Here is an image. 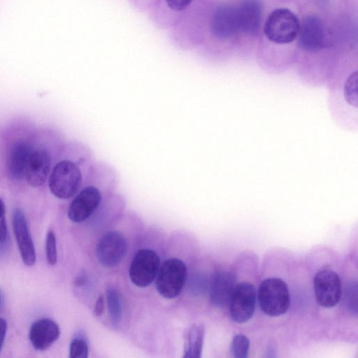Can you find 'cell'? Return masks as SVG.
Here are the masks:
<instances>
[{"instance_id":"6","label":"cell","mask_w":358,"mask_h":358,"mask_svg":"<svg viewBox=\"0 0 358 358\" xmlns=\"http://www.w3.org/2000/svg\"><path fill=\"white\" fill-rule=\"evenodd\" d=\"M257 301V290L253 285L243 282L236 285L229 301L232 320L238 323L248 321L253 315Z\"/></svg>"},{"instance_id":"18","label":"cell","mask_w":358,"mask_h":358,"mask_svg":"<svg viewBox=\"0 0 358 358\" xmlns=\"http://www.w3.org/2000/svg\"><path fill=\"white\" fill-rule=\"evenodd\" d=\"M106 301L110 320L114 325H117L122 316V306L120 293L113 288L106 291Z\"/></svg>"},{"instance_id":"17","label":"cell","mask_w":358,"mask_h":358,"mask_svg":"<svg viewBox=\"0 0 358 358\" xmlns=\"http://www.w3.org/2000/svg\"><path fill=\"white\" fill-rule=\"evenodd\" d=\"M205 329L203 324H192L186 331L184 341V358H200Z\"/></svg>"},{"instance_id":"26","label":"cell","mask_w":358,"mask_h":358,"mask_svg":"<svg viewBox=\"0 0 358 358\" xmlns=\"http://www.w3.org/2000/svg\"><path fill=\"white\" fill-rule=\"evenodd\" d=\"M4 305V297L2 291L0 289V312L3 309Z\"/></svg>"},{"instance_id":"25","label":"cell","mask_w":358,"mask_h":358,"mask_svg":"<svg viewBox=\"0 0 358 358\" xmlns=\"http://www.w3.org/2000/svg\"><path fill=\"white\" fill-rule=\"evenodd\" d=\"M104 311V298L100 295L95 303L94 313L96 316H101Z\"/></svg>"},{"instance_id":"3","label":"cell","mask_w":358,"mask_h":358,"mask_svg":"<svg viewBox=\"0 0 358 358\" xmlns=\"http://www.w3.org/2000/svg\"><path fill=\"white\" fill-rule=\"evenodd\" d=\"M187 275L185 264L180 259L172 258L165 261L157 275L156 287L164 298L172 299L181 292Z\"/></svg>"},{"instance_id":"14","label":"cell","mask_w":358,"mask_h":358,"mask_svg":"<svg viewBox=\"0 0 358 358\" xmlns=\"http://www.w3.org/2000/svg\"><path fill=\"white\" fill-rule=\"evenodd\" d=\"M239 30L236 8L230 5L218 7L211 19V31L220 39L231 37Z\"/></svg>"},{"instance_id":"16","label":"cell","mask_w":358,"mask_h":358,"mask_svg":"<svg viewBox=\"0 0 358 358\" xmlns=\"http://www.w3.org/2000/svg\"><path fill=\"white\" fill-rule=\"evenodd\" d=\"M32 151L31 145L22 141L12 146L7 162L8 176L12 180H20L24 177L26 166Z\"/></svg>"},{"instance_id":"20","label":"cell","mask_w":358,"mask_h":358,"mask_svg":"<svg viewBox=\"0 0 358 358\" xmlns=\"http://www.w3.org/2000/svg\"><path fill=\"white\" fill-rule=\"evenodd\" d=\"M88 354V345L84 339L75 338L71 341L69 346V357L87 358Z\"/></svg>"},{"instance_id":"21","label":"cell","mask_w":358,"mask_h":358,"mask_svg":"<svg viewBox=\"0 0 358 358\" xmlns=\"http://www.w3.org/2000/svg\"><path fill=\"white\" fill-rule=\"evenodd\" d=\"M45 255L48 264L53 266L57 262V242L55 233L50 230L46 236Z\"/></svg>"},{"instance_id":"9","label":"cell","mask_w":358,"mask_h":358,"mask_svg":"<svg viewBox=\"0 0 358 358\" xmlns=\"http://www.w3.org/2000/svg\"><path fill=\"white\" fill-rule=\"evenodd\" d=\"M12 222L22 260L25 265L31 266L36 261V250L27 219L20 208L13 210Z\"/></svg>"},{"instance_id":"4","label":"cell","mask_w":358,"mask_h":358,"mask_svg":"<svg viewBox=\"0 0 358 358\" xmlns=\"http://www.w3.org/2000/svg\"><path fill=\"white\" fill-rule=\"evenodd\" d=\"M299 28V21L292 11L286 8H278L267 17L264 34L273 43H288L297 36Z\"/></svg>"},{"instance_id":"11","label":"cell","mask_w":358,"mask_h":358,"mask_svg":"<svg viewBox=\"0 0 358 358\" xmlns=\"http://www.w3.org/2000/svg\"><path fill=\"white\" fill-rule=\"evenodd\" d=\"M50 165L51 157L46 150H33L24 172V178L27 183L34 187L43 185L50 173Z\"/></svg>"},{"instance_id":"22","label":"cell","mask_w":358,"mask_h":358,"mask_svg":"<svg viewBox=\"0 0 358 358\" xmlns=\"http://www.w3.org/2000/svg\"><path fill=\"white\" fill-rule=\"evenodd\" d=\"M5 204L0 198V244L3 243L7 238L8 230L6 221Z\"/></svg>"},{"instance_id":"15","label":"cell","mask_w":358,"mask_h":358,"mask_svg":"<svg viewBox=\"0 0 358 358\" xmlns=\"http://www.w3.org/2000/svg\"><path fill=\"white\" fill-rule=\"evenodd\" d=\"M239 30L256 34L260 28L262 6L258 0H243L236 7Z\"/></svg>"},{"instance_id":"5","label":"cell","mask_w":358,"mask_h":358,"mask_svg":"<svg viewBox=\"0 0 358 358\" xmlns=\"http://www.w3.org/2000/svg\"><path fill=\"white\" fill-rule=\"evenodd\" d=\"M160 268L158 255L150 249H141L136 252L129 269L131 282L143 288L149 286L155 279Z\"/></svg>"},{"instance_id":"1","label":"cell","mask_w":358,"mask_h":358,"mask_svg":"<svg viewBox=\"0 0 358 358\" xmlns=\"http://www.w3.org/2000/svg\"><path fill=\"white\" fill-rule=\"evenodd\" d=\"M95 162L91 149L84 145L76 157L59 161L49 178L51 193L59 199L73 198L85 184Z\"/></svg>"},{"instance_id":"19","label":"cell","mask_w":358,"mask_h":358,"mask_svg":"<svg viewBox=\"0 0 358 358\" xmlns=\"http://www.w3.org/2000/svg\"><path fill=\"white\" fill-rule=\"evenodd\" d=\"M250 341L243 334H238L232 339L231 350L236 358H246L248 356Z\"/></svg>"},{"instance_id":"8","label":"cell","mask_w":358,"mask_h":358,"mask_svg":"<svg viewBox=\"0 0 358 358\" xmlns=\"http://www.w3.org/2000/svg\"><path fill=\"white\" fill-rule=\"evenodd\" d=\"M127 249L124 236L117 231H110L99 239L96 247L99 262L106 267H113L124 258Z\"/></svg>"},{"instance_id":"10","label":"cell","mask_w":358,"mask_h":358,"mask_svg":"<svg viewBox=\"0 0 358 358\" xmlns=\"http://www.w3.org/2000/svg\"><path fill=\"white\" fill-rule=\"evenodd\" d=\"M236 286L235 275L229 271H215L210 280V299L217 308L229 305Z\"/></svg>"},{"instance_id":"13","label":"cell","mask_w":358,"mask_h":358,"mask_svg":"<svg viewBox=\"0 0 358 358\" xmlns=\"http://www.w3.org/2000/svg\"><path fill=\"white\" fill-rule=\"evenodd\" d=\"M60 329L50 318H41L34 322L29 330V340L34 349L44 351L59 338Z\"/></svg>"},{"instance_id":"2","label":"cell","mask_w":358,"mask_h":358,"mask_svg":"<svg viewBox=\"0 0 358 358\" xmlns=\"http://www.w3.org/2000/svg\"><path fill=\"white\" fill-rule=\"evenodd\" d=\"M261 310L268 316L277 317L286 313L290 306V295L287 284L278 278L263 280L257 293Z\"/></svg>"},{"instance_id":"23","label":"cell","mask_w":358,"mask_h":358,"mask_svg":"<svg viewBox=\"0 0 358 358\" xmlns=\"http://www.w3.org/2000/svg\"><path fill=\"white\" fill-rule=\"evenodd\" d=\"M167 6L176 11L185 10L193 0H165Z\"/></svg>"},{"instance_id":"24","label":"cell","mask_w":358,"mask_h":358,"mask_svg":"<svg viewBox=\"0 0 358 358\" xmlns=\"http://www.w3.org/2000/svg\"><path fill=\"white\" fill-rule=\"evenodd\" d=\"M7 331V322L0 317V353L1 352Z\"/></svg>"},{"instance_id":"12","label":"cell","mask_w":358,"mask_h":358,"mask_svg":"<svg viewBox=\"0 0 358 358\" xmlns=\"http://www.w3.org/2000/svg\"><path fill=\"white\" fill-rule=\"evenodd\" d=\"M299 40L300 45L306 50L316 51L324 43V28L322 22L315 16H307L299 22Z\"/></svg>"},{"instance_id":"7","label":"cell","mask_w":358,"mask_h":358,"mask_svg":"<svg viewBox=\"0 0 358 358\" xmlns=\"http://www.w3.org/2000/svg\"><path fill=\"white\" fill-rule=\"evenodd\" d=\"M316 301L321 306L331 308L340 301L342 289L338 275L330 269H322L314 277Z\"/></svg>"}]
</instances>
